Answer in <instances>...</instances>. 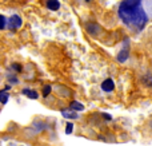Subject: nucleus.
Instances as JSON below:
<instances>
[{"label":"nucleus","mask_w":152,"mask_h":146,"mask_svg":"<svg viewBox=\"0 0 152 146\" xmlns=\"http://www.w3.org/2000/svg\"><path fill=\"white\" fill-rule=\"evenodd\" d=\"M119 18L131 29L142 31L148 23V16L143 8V1L139 0H127L119 5Z\"/></svg>","instance_id":"obj_1"},{"label":"nucleus","mask_w":152,"mask_h":146,"mask_svg":"<svg viewBox=\"0 0 152 146\" xmlns=\"http://www.w3.org/2000/svg\"><path fill=\"white\" fill-rule=\"evenodd\" d=\"M21 24H23V20H21V18L19 15H12L10 18V20H8V28L10 29H18L21 27Z\"/></svg>","instance_id":"obj_2"},{"label":"nucleus","mask_w":152,"mask_h":146,"mask_svg":"<svg viewBox=\"0 0 152 146\" xmlns=\"http://www.w3.org/2000/svg\"><path fill=\"white\" fill-rule=\"evenodd\" d=\"M113 88H115V82H113L111 78L105 79L104 82L102 83V90L105 91V93H111V91H113Z\"/></svg>","instance_id":"obj_3"},{"label":"nucleus","mask_w":152,"mask_h":146,"mask_svg":"<svg viewBox=\"0 0 152 146\" xmlns=\"http://www.w3.org/2000/svg\"><path fill=\"white\" fill-rule=\"evenodd\" d=\"M86 29H87V32L91 35H97L100 32V27L97 26L96 23H88L86 26Z\"/></svg>","instance_id":"obj_4"},{"label":"nucleus","mask_w":152,"mask_h":146,"mask_svg":"<svg viewBox=\"0 0 152 146\" xmlns=\"http://www.w3.org/2000/svg\"><path fill=\"white\" fill-rule=\"evenodd\" d=\"M21 94L27 95L28 98H31V99H37V98H39V94H37V91H35V90H29V88H23Z\"/></svg>","instance_id":"obj_5"},{"label":"nucleus","mask_w":152,"mask_h":146,"mask_svg":"<svg viewBox=\"0 0 152 146\" xmlns=\"http://www.w3.org/2000/svg\"><path fill=\"white\" fill-rule=\"evenodd\" d=\"M47 7H48V10L58 11L60 8V3L58 0H50V1H47Z\"/></svg>","instance_id":"obj_6"},{"label":"nucleus","mask_w":152,"mask_h":146,"mask_svg":"<svg viewBox=\"0 0 152 146\" xmlns=\"http://www.w3.org/2000/svg\"><path fill=\"white\" fill-rule=\"evenodd\" d=\"M69 110H75V111H83L84 110V106L80 103V102H71V105H69Z\"/></svg>","instance_id":"obj_7"},{"label":"nucleus","mask_w":152,"mask_h":146,"mask_svg":"<svg viewBox=\"0 0 152 146\" xmlns=\"http://www.w3.org/2000/svg\"><path fill=\"white\" fill-rule=\"evenodd\" d=\"M127 58H128V48H126V50L120 51L118 55V60L120 62V63H123V62L127 60Z\"/></svg>","instance_id":"obj_8"},{"label":"nucleus","mask_w":152,"mask_h":146,"mask_svg":"<svg viewBox=\"0 0 152 146\" xmlns=\"http://www.w3.org/2000/svg\"><path fill=\"white\" fill-rule=\"evenodd\" d=\"M143 8H144L147 16H152V1H144L143 3Z\"/></svg>","instance_id":"obj_9"},{"label":"nucleus","mask_w":152,"mask_h":146,"mask_svg":"<svg viewBox=\"0 0 152 146\" xmlns=\"http://www.w3.org/2000/svg\"><path fill=\"white\" fill-rule=\"evenodd\" d=\"M8 98H10V95L7 94V90H5V88L0 91V102H1V103H4V105L7 103V102H8Z\"/></svg>","instance_id":"obj_10"},{"label":"nucleus","mask_w":152,"mask_h":146,"mask_svg":"<svg viewBox=\"0 0 152 146\" xmlns=\"http://www.w3.org/2000/svg\"><path fill=\"white\" fill-rule=\"evenodd\" d=\"M61 114H63L66 118H74V119H76V118H77V114H76V113H74V111H71V110H69V111L61 110Z\"/></svg>","instance_id":"obj_11"},{"label":"nucleus","mask_w":152,"mask_h":146,"mask_svg":"<svg viewBox=\"0 0 152 146\" xmlns=\"http://www.w3.org/2000/svg\"><path fill=\"white\" fill-rule=\"evenodd\" d=\"M51 90H52V87H51L50 85H47V86H44L43 87V97H47L48 94L51 93Z\"/></svg>","instance_id":"obj_12"},{"label":"nucleus","mask_w":152,"mask_h":146,"mask_svg":"<svg viewBox=\"0 0 152 146\" xmlns=\"http://www.w3.org/2000/svg\"><path fill=\"white\" fill-rule=\"evenodd\" d=\"M5 24H7V20H5V18L3 15H0V29L4 28Z\"/></svg>","instance_id":"obj_13"},{"label":"nucleus","mask_w":152,"mask_h":146,"mask_svg":"<svg viewBox=\"0 0 152 146\" xmlns=\"http://www.w3.org/2000/svg\"><path fill=\"white\" fill-rule=\"evenodd\" d=\"M72 129H74V125H72V123H67L66 133H67V134H71V133H72Z\"/></svg>","instance_id":"obj_14"},{"label":"nucleus","mask_w":152,"mask_h":146,"mask_svg":"<svg viewBox=\"0 0 152 146\" xmlns=\"http://www.w3.org/2000/svg\"><path fill=\"white\" fill-rule=\"evenodd\" d=\"M12 69L15 70V71H21V66H20V64H18V63L12 64Z\"/></svg>","instance_id":"obj_15"},{"label":"nucleus","mask_w":152,"mask_h":146,"mask_svg":"<svg viewBox=\"0 0 152 146\" xmlns=\"http://www.w3.org/2000/svg\"><path fill=\"white\" fill-rule=\"evenodd\" d=\"M151 128H152V122H151Z\"/></svg>","instance_id":"obj_16"}]
</instances>
